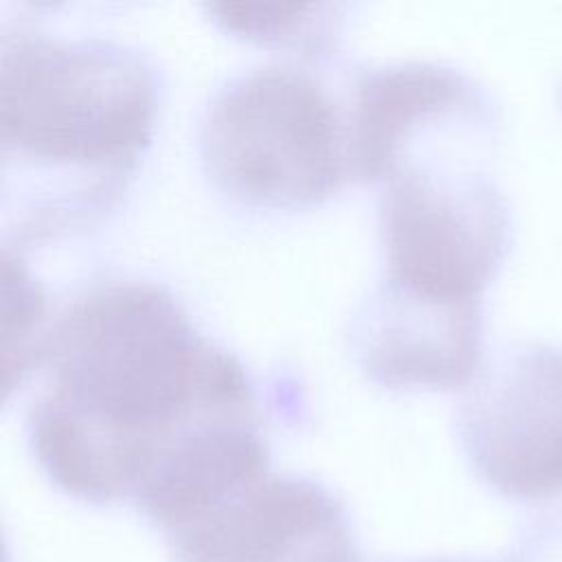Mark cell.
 <instances>
[{
    "label": "cell",
    "mask_w": 562,
    "mask_h": 562,
    "mask_svg": "<svg viewBox=\"0 0 562 562\" xmlns=\"http://www.w3.org/2000/svg\"><path fill=\"white\" fill-rule=\"evenodd\" d=\"M490 149L443 158L400 156L384 173L382 285L406 296L481 310L509 244V209L483 169Z\"/></svg>",
    "instance_id": "277c9868"
},
{
    "label": "cell",
    "mask_w": 562,
    "mask_h": 562,
    "mask_svg": "<svg viewBox=\"0 0 562 562\" xmlns=\"http://www.w3.org/2000/svg\"><path fill=\"white\" fill-rule=\"evenodd\" d=\"M483 99L470 77L441 64L402 61L364 72L347 127L349 171L382 178L413 136Z\"/></svg>",
    "instance_id": "ba28073f"
},
{
    "label": "cell",
    "mask_w": 562,
    "mask_h": 562,
    "mask_svg": "<svg viewBox=\"0 0 562 562\" xmlns=\"http://www.w3.org/2000/svg\"><path fill=\"white\" fill-rule=\"evenodd\" d=\"M476 474L514 501L562 494V345L520 342L472 378L457 415Z\"/></svg>",
    "instance_id": "5b68a950"
},
{
    "label": "cell",
    "mask_w": 562,
    "mask_h": 562,
    "mask_svg": "<svg viewBox=\"0 0 562 562\" xmlns=\"http://www.w3.org/2000/svg\"><path fill=\"white\" fill-rule=\"evenodd\" d=\"M351 342L360 364L384 384H465L481 369L483 314L380 285L358 312Z\"/></svg>",
    "instance_id": "52a82bcc"
},
{
    "label": "cell",
    "mask_w": 562,
    "mask_h": 562,
    "mask_svg": "<svg viewBox=\"0 0 562 562\" xmlns=\"http://www.w3.org/2000/svg\"><path fill=\"white\" fill-rule=\"evenodd\" d=\"M44 296L33 281L26 263L13 257L9 248L2 250V369L4 391L11 389L13 375L18 380L33 360L40 358V342L35 334L44 318Z\"/></svg>",
    "instance_id": "9c48e42d"
},
{
    "label": "cell",
    "mask_w": 562,
    "mask_h": 562,
    "mask_svg": "<svg viewBox=\"0 0 562 562\" xmlns=\"http://www.w3.org/2000/svg\"><path fill=\"white\" fill-rule=\"evenodd\" d=\"M178 562H351L340 503L303 476L263 474L171 533Z\"/></svg>",
    "instance_id": "8992f818"
},
{
    "label": "cell",
    "mask_w": 562,
    "mask_h": 562,
    "mask_svg": "<svg viewBox=\"0 0 562 562\" xmlns=\"http://www.w3.org/2000/svg\"><path fill=\"white\" fill-rule=\"evenodd\" d=\"M156 77L125 46L99 37L4 35L0 134L4 160L40 169L125 173L151 136Z\"/></svg>",
    "instance_id": "7a4b0ae2"
},
{
    "label": "cell",
    "mask_w": 562,
    "mask_h": 562,
    "mask_svg": "<svg viewBox=\"0 0 562 562\" xmlns=\"http://www.w3.org/2000/svg\"><path fill=\"white\" fill-rule=\"evenodd\" d=\"M42 356L50 375L29 413L31 443L46 474L86 501H136L193 439L257 417L244 364L149 281L79 296Z\"/></svg>",
    "instance_id": "6da1fadb"
},
{
    "label": "cell",
    "mask_w": 562,
    "mask_h": 562,
    "mask_svg": "<svg viewBox=\"0 0 562 562\" xmlns=\"http://www.w3.org/2000/svg\"><path fill=\"white\" fill-rule=\"evenodd\" d=\"M432 562H463V560H432Z\"/></svg>",
    "instance_id": "8fae6325"
},
{
    "label": "cell",
    "mask_w": 562,
    "mask_h": 562,
    "mask_svg": "<svg viewBox=\"0 0 562 562\" xmlns=\"http://www.w3.org/2000/svg\"><path fill=\"white\" fill-rule=\"evenodd\" d=\"M321 7L303 2H213L209 11L215 20L239 35L255 40L299 42L301 37H314L312 29L318 24Z\"/></svg>",
    "instance_id": "30bf717a"
},
{
    "label": "cell",
    "mask_w": 562,
    "mask_h": 562,
    "mask_svg": "<svg viewBox=\"0 0 562 562\" xmlns=\"http://www.w3.org/2000/svg\"><path fill=\"white\" fill-rule=\"evenodd\" d=\"M200 145L215 182L250 204H310L351 173L334 99L312 72L285 64L228 79L206 105Z\"/></svg>",
    "instance_id": "3957f363"
}]
</instances>
